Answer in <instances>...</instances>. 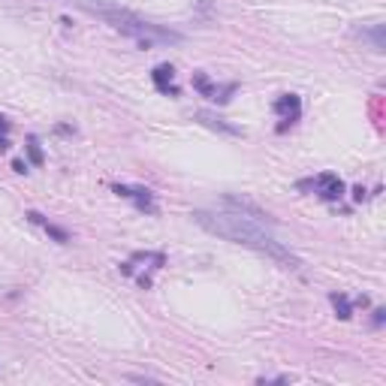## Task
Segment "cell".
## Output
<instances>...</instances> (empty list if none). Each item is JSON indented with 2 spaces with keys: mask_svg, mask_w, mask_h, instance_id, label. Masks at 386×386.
<instances>
[{
  "mask_svg": "<svg viewBox=\"0 0 386 386\" xmlns=\"http://www.w3.org/2000/svg\"><path fill=\"white\" fill-rule=\"evenodd\" d=\"M302 187H311V191L326 202H338L344 196V182L335 175V172H320L317 178H311V182H302Z\"/></svg>",
  "mask_w": 386,
  "mask_h": 386,
  "instance_id": "4",
  "label": "cell"
},
{
  "mask_svg": "<svg viewBox=\"0 0 386 386\" xmlns=\"http://www.w3.org/2000/svg\"><path fill=\"white\" fill-rule=\"evenodd\" d=\"M299 109H302V103H299V97H296V94H284L281 100L275 103V112L284 115V121H290V124L299 118Z\"/></svg>",
  "mask_w": 386,
  "mask_h": 386,
  "instance_id": "8",
  "label": "cell"
},
{
  "mask_svg": "<svg viewBox=\"0 0 386 386\" xmlns=\"http://www.w3.org/2000/svg\"><path fill=\"white\" fill-rule=\"evenodd\" d=\"M151 79H154V85H157L160 94H172V97L178 94V88L172 85V79H175V70H172L169 64H160V67H154Z\"/></svg>",
  "mask_w": 386,
  "mask_h": 386,
  "instance_id": "7",
  "label": "cell"
},
{
  "mask_svg": "<svg viewBox=\"0 0 386 386\" xmlns=\"http://www.w3.org/2000/svg\"><path fill=\"white\" fill-rule=\"evenodd\" d=\"M193 220L205 229V233L218 235V239H226L233 244H242V248L266 253L269 260L281 262L287 269H302V260L296 257L290 248H284V244L278 242L275 235H269L260 224L235 215V211H224V215H215V211H193Z\"/></svg>",
  "mask_w": 386,
  "mask_h": 386,
  "instance_id": "1",
  "label": "cell"
},
{
  "mask_svg": "<svg viewBox=\"0 0 386 386\" xmlns=\"http://www.w3.org/2000/svg\"><path fill=\"white\" fill-rule=\"evenodd\" d=\"M224 205H226L229 211H235V215H242V218L253 220V224H275V218L269 215V211H262L257 202H253V200H248V196L226 193V196H224Z\"/></svg>",
  "mask_w": 386,
  "mask_h": 386,
  "instance_id": "3",
  "label": "cell"
},
{
  "mask_svg": "<svg viewBox=\"0 0 386 386\" xmlns=\"http://www.w3.org/2000/svg\"><path fill=\"white\" fill-rule=\"evenodd\" d=\"M28 220H34V224H43V226H46V233H48V235H55L57 242H70V235L64 233V229L52 226V224H48V220H46L43 215H39V211H28Z\"/></svg>",
  "mask_w": 386,
  "mask_h": 386,
  "instance_id": "9",
  "label": "cell"
},
{
  "mask_svg": "<svg viewBox=\"0 0 386 386\" xmlns=\"http://www.w3.org/2000/svg\"><path fill=\"white\" fill-rule=\"evenodd\" d=\"M12 169L15 172H28V163H24V160H12Z\"/></svg>",
  "mask_w": 386,
  "mask_h": 386,
  "instance_id": "13",
  "label": "cell"
},
{
  "mask_svg": "<svg viewBox=\"0 0 386 386\" xmlns=\"http://www.w3.org/2000/svg\"><path fill=\"white\" fill-rule=\"evenodd\" d=\"M81 6H85L88 12L100 15L106 24H112V28L121 30L124 37L139 39L142 46H175V43H182V34L163 28V24L148 21V19H142V15H136V12H130V10H121V6L91 3V0H81Z\"/></svg>",
  "mask_w": 386,
  "mask_h": 386,
  "instance_id": "2",
  "label": "cell"
},
{
  "mask_svg": "<svg viewBox=\"0 0 386 386\" xmlns=\"http://www.w3.org/2000/svg\"><path fill=\"white\" fill-rule=\"evenodd\" d=\"M363 39H371V46H374V52H383V24H374L371 30H356Z\"/></svg>",
  "mask_w": 386,
  "mask_h": 386,
  "instance_id": "11",
  "label": "cell"
},
{
  "mask_svg": "<svg viewBox=\"0 0 386 386\" xmlns=\"http://www.w3.org/2000/svg\"><path fill=\"white\" fill-rule=\"evenodd\" d=\"M329 299H332V305H335V311H338L341 320H350L353 317V305H350V299L344 293H332Z\"/></svg>",
  "mask_w": 386,
  "mask_h": 386,
  "instance_id": "10",
  "label": "cell"
},
{
  "mask_svg": "<svg viewBox=\"0 0 386 386\" xmlns=\"http://www.w3.org/2000/svg\"><path fill=\"white\" fill-rule=\"evenodd\" d=\"M193 121H200L202 127H209V130H218V133H226V136H242V130L239 127H233V124H226L224 118H218V115H211V112H193Z\"/></svg>",
  "mask_w": 386,
  "mask_h": 386,
  "instance_id": "6",
  "label": "cell"
},
{
  "mask_svg": "<svg viewBox=\"0 0 386 386\" xmlns=\"http://www.w3.org/2000/svg\"><path fill=\"white\" fill-rule=\"evenodd\" d=\"M0 133H10V121H6L3 115H0Z\"/></svg>",
  "mask_w": 386,
  "mask_h": 386,
  "instance_id": "14",
  "label": "cell"
},
{
  "mask_svg": "<svg viewBox=\"0 0 386 386\" xmlns=\"http://www.w3.org/2000/svg\"><path fill=\"white\" fill-rule=\"evenodd\" d=\"M112 191L118 196H124V200H133L142 211H151V215H154V196H151V191H145V187H127V184H115Z\"/></svg>",
  "mask_w": 386,
  "mask_h": 386,
  "instance_id": "5",
  "label": "cell"
},
{
  "mask_svg": "<svg viewBox=\"0 0 386 386\" xmlns=\"http://www.w3.org/2000/svg\"><path fill=\"white\" fill-rule=\"evenodd\" d=\"M28 154H30V163H34V166H43V148H39L37 136H28Z\"/></svg>",
  "mask_w": 386,
  "mask_h": 386,
  "instance_id": "12",
  "label": "cell"
},
{
  "mask_svg": "<svg viewBox=\"0 0 386 386\" xmlns=\"http://www.w3.org/2000/svg\"><path fill=\"white\" fill-rule=\"evenodd\" d=\"M10 148V139H6V133H0V151H6Z\"/></svg>",
  "mask_w": 386,
  "mask_h": 386,
  "instance_id": "15",
  "label": "cell"
}]
</instances>
